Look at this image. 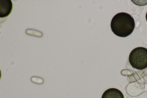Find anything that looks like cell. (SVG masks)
<instances>
[{
  "mask_svg": "<svg viewBox=\"0 0 147 98\" xmlns=\"http://www.w3.org/2000/svg\"><path fill=\"white\" fill-rule=\"evenodd\" d=\"M135 26L133 18L125 12L117 14L113 17L111 23L112 31L117 36L122 37L130 35L134 30Z\"/></svg>",
  "mask_w": 147,
  "mask_h": 98,
  "instance_id": "1",
  "label": "cell"
},
{
  "mask_svg": "<svg viewBox=\"0 0 147 98\" xmlns=\"http://www.w3.org/2000/svg\"><path fill=\"white\" fill-rule=\"evenodd\" d=\"M129 62L134 68L138 70L147 68V49L142 47L134 49L130 52Z\"/></svg>",
  "mask_w": 147,
  "mask_h": 98,
  "instance_id": "2",
  "label": "cell"
},
{
  "mask_svg": "<svg viewBox=\"0 0 147 98\" xmlns=\"http://www.w3.org/2000/svg\"><path fill=\"white\" fill-rule=\"evenodd\" d=\"M13 4L11 0H0V18L5 17L11 13Z\"/></svg>",
  "mask_w": 147,
  "mask_h": 98,
  "instance_id": "3",
  "label": "cell"
},
{
  "mask_svg": "<svg viewBox=\"0 0 147 98\" xmlns=\"http://www.w3.org/2000/svg\"><path fill=\"white\" fill-rule=\"evenodd\" d=\"M101 98H124V97L119 90L115 88H110L104 92Z\"/></svg>",
  "mask_w": 147,
  "mask_h": 98,
  "instance_id": "4",
  "label": "cell"
},
{
  "mask_svg": "<svg viewBox=\"0 0 147 98\" xmlns=\"http://www.w3.org/2000/svg\"><path fill=\"white\" fill-rule=\"evenodd\" d=\"M32 82L34 83L40 84L43 83L44 80L42 78L37 76H33L31 78Z\"/></svg>",
  "mask_w": 147,
  "mask_h": 98,
  "instance_id": "5",
  "label": "cell"
},
{
  "mask_svg": "<svg viewBox=\"0 0 147 98\" xmlns=\"http://www.w3.org/2000/svg\"><path fill=\"white\" fill-rule=\"evenodd\" d=\"M146 21H147V12L146 14Z\"/></svg>",
  "mask_w": 147,
  "mask_h": 98,
  "instance_id": "6",
  "label": "cell"
}]
</instances>
